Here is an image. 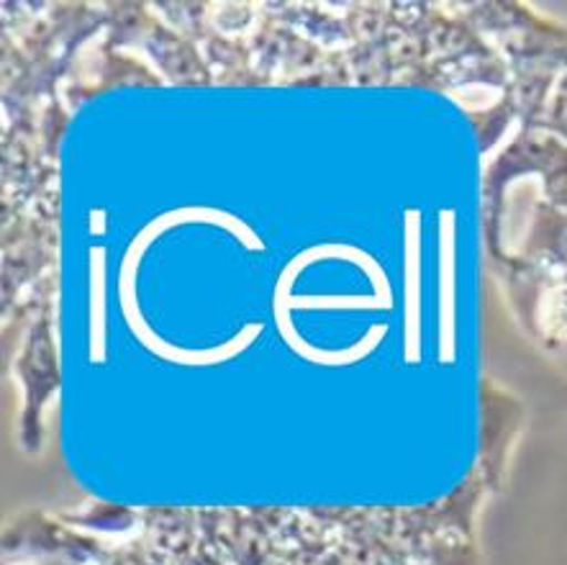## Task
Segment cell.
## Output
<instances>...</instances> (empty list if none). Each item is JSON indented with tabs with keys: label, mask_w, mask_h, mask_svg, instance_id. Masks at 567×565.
Wrapping results in <instances>:
<instances>
[{
	"label": "cell",
	"mask_w": 567,
	"mask_h": 565,
	"mask_svg": "<svg viewBox=\"0 0 567 565\" xmlns=\"http://www.w3.org/2000/svg\"><path fill=\"white\" fill-rule=\"evenodd\" d=\"M288 306H313V309H323V306H334V309H344V306H354V309H368V306H391V298H288Z\"/></svg>",
	"instance_id": "6da1fadb"
}]
</instances>
